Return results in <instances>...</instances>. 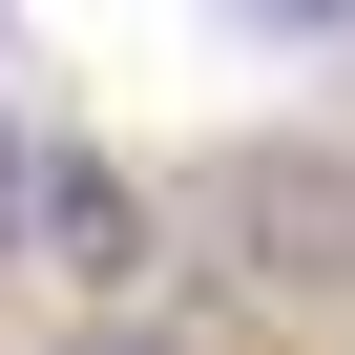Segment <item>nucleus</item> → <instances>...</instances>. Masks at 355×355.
I'll return each mask as SVG.
<instances>
[{
  "instance_id": "obj_1",
  "label": "nucleus",
  "mask_w": 355,
  "mask_h": 355,
  "mask_svg": "<svg viewBox=\"0 0 355 355\" xmlns=\"http://www.w3.org/2000/svg\"><path fill=\"white\" fill-rule=\"evenodd\" d=\"M167 230L209 251V293H230V313H293V334H334V313H355V146H293V125H251V146H209L189 189H167Z\"/></svg>"
},
{
  "instance_id": "obj_2",
  "label": "nucleus",
  "mask_w": 355,
  "mask_h": 355,
  "mask_svg": "<svg viewBox=\"0 0 355 355\" xmlns=\"http://www.w3.org/2000/svg\"><path fill=\"white\" fill-rule=\"evenodd\" d=\"M21 251H42V272H84V293H125V272H146V189L63 146L42 189H21Z\"/></svg>"
},
{
  "instance_id": "obj_4",
  "label": "nucleus",
  "mask_w": 355,
  "mask_h": 355,
  "mask_svg": "<svg viewBox=\"0 0 355 355\" xmlns=\"http://www.w3.org/2000/svg\"><path fill=\"white\" fill-rule=\"evenodd\" d=\"M230 21H272V42H293V21H355V0H230Z\"/></svg>"
},
{
  "instance_id": "obj_5",
  "label": "nucleus",
  "mask_w": 355,
  "mask_h": 355,
  "mask_svg": "<svg viewBox=\"0 0 355 355\" xmlns=\"http://www.w3.org/2000/svg\"><path fill=\"white\" fill-rule=\"evenodd\" d=\"M63 355H167V334H63Z\"/></svg>"
},
{
  "instance_id": "obj_3",
  "label": "nucleus",
  "mask_w": 355,
  "mask_h": 355,
  "mask_svg": "<svg viewBox=\"0 0 355 355\" xmlns=\"http://www.w3.org/2000/svg\"><path fill=\"white\" fill-rule=\"evenodd\" d=\"M21 189H42V167H21V146H0V272H21Z\"/></svg>"
}]
</instances>
